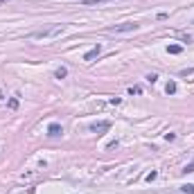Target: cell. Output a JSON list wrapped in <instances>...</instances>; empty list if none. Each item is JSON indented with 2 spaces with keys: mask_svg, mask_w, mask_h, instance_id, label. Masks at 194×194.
Returning a JSON list of instances; mask_svg holds the SVG:
<instances>
[{
  "mask_svg": "<svg viewBox=\"0 0 194 194\" xmlns=\"http://www.w3.org/2000/svg\"><path fill=\"white\" fill-rule=\"evenodd\" d=\"M61 34H66V25H47V27L30 32V39H56Z\"/></svg>",
  "mask_w": 194,
  "mask_h": 194,
  "instance_id": "6da1fadb",
  "label": "cell"
},
{
  "mask_svg": "<svg viewBox=\"0 0 194 194\" xmlns=\"http://www.w3.org/2000/svg\"><path fill=\"white\" fill-rule=\"evenodd\" d=\"M138 23H122V25H115V27H106V34H124V32H136L138 30Z\"/></svg>",
  "mask_w": 194,
  "mask_h": 194,
  "instance_id": "7a4b0ae2",
  "label": "cell"
},
{
  "mask_svg": "<svg viewBox=\"0 0 194 194\" xmlns=\"http://www.w3.org/2000/svg\"><path fill=\"white\" fill-rule=\"evenodd\" d=\"M88 129H90L93 133H97V136H102V133H106L108 129H111V122H108V120H104V122H93Z\"/></svg>",
  "mask_w": 194,
  "mask_h": 194,
  "instance_id": "3957f363",
  "label": "cell"
},
{
  "mask_svg": "<svg viewBox=\"0 0 194 194\" xmlns=\"http://www.w3.org/2000/svg\"><path fill=\"white\" fill-rule=\"evenodd\" d=\"M63 133V127L61 124H56V122H52L50 127H47V136H50V138H59V136H61Z\"/></svg>",
  "mask_w": 194,
  "mask_h": 194,
  "instance_id": "277c9868",
  "label": "cell"
},
{
  "mask_svg": "<svg viewBox=\"0 0 194 194\" xmlns=\"http://www.w3.org/2000/svg\"><path fill=\"white\" fill-rule=\"evenodd\" d=\"M99 54H102V45H95L93 50H88L86 54H84V61H93V59H97Z\"/></svg>",
  "mask_w": 194,
  "mask_h": 194,
  "instance_id": "5b68a950",
  "label": "cell"
},
{
  "mask_svg": "<svg viewBox=\"0 0 194 194\" xmlns=\"http://www.w3.org/2000/svg\"><path fill=\"white\" fill-rule=\"evenodd\" d=\"M54 77H56V79H66V77H68V68H56V72H54Z\"/></svg>",
  "mask_w": 194,
  "mask_h": 194,
  "instance_id": "8992f818",
  "label": "cell"
},
{
  "mask_svg": "<svg viewBox=\"0 0 194 194\" xmlns=\"http://www.w3.org/2000/svg\"><path fill=\"white\" fill-rule=\"evenodd\" d=\"M104 2H108V0H81V5H86V7H95V5H104Z\"/></svg>",
  "mask_w": 194,
  "mask_h": 194,
  "instance_id": "52a82bcc",
  "label": "cell"
},
{
  "mask_svg": "<svg viewBox=\"0 0 194 194\" xmlns=\"http://www.w3.org/2000/svg\"><path fill=\"white\" fill-rule=\"evenodd\" d=\"M167 52H169V54H181V52H183V47H181V45H169Z\"/></svg>",
  "mask_w": 194,
  "mask_h": 194,
  "instance_id": "ba28073f",
  "label": "cell"
},
{
  "mask_svg": "<svg viewBox=\"0 0 194 194\" xmlns=\"http://www.w3.org/2000/svg\"><path fill=\"white\" fill-rule=\"evenodd\" d=\"M165 90H167V95H174V93H176V81H169Z\"/></svg>",
  "mask_w": 194,
  "mask_h": 194,
  "instance_id": "9c48e42d",
  "label": "cell"
},
{
  "mask_svg": "<svg viewBox=\"0 0 194 194\" xmlns=\"http://www.w3.org/2000/svg\"><path fill=\"white\" fill-rule=\"evenodd\" d=\"M181 192H185V194H194V185H183V187H181Z\"/></svg>",
  "mask_w": 194,
  "mask_h": 194,
  "instance_id": "30bf717a",
  "label": "cell"
},
{
  "mask_svg": "<svg viewBox=\"0 0 194 194\" xmlns=\"http://www.w3.org/2000/svg\"><path fill=\"white\" fill-rule=\"evenodd\" d=\"M140 93H142L140 86H131V88H129V95H140Z\"/></svg>",
  "mask_w": 194,
  "mask_h": 194,
  "instance_id": "8fae6325",
  "label": "cell"
},
{
  "mask_svg": "<svg viewBox=\"0 0 194 194\" xmlns=\"http://www.w3.org/2000/svg\"><path fill=\"white\" fill-rule=\"evenodd\" d=\"M192 172H194V160L190 165H185V169H183V174H192Z\"/></svg>",
  "mask_w": 194,
  "mask_h": 194,
  "instance_id": "7c38bea8",
  "label": "cell"
},
{
  "mask_svg": "<svg viewBox=\"0 0 194 194\" xmlns=\"http://www.w3.org/2000/svg\"><path fill=\"white\" fill-rule=\"evenodd\" d=\"M156 79H158V75H156V72H151V75L147 77V81H149V84H153V81H156Z\"/></svg>",
  "mask_w": 194,
  "mask_h": 194,
  "instance_id": "4fadbf2b",
  "label": "cell"
},
{
  "mask_svg": "<svg viewBox=\"0 0 194 194\" xmlns=\"http://www.w3.org/2000/svg\"><path fill=\"white\" fill-rule=\"evenodd\" d=\"M156 176H158V172H151V174H147V181H149V183H151V181L156 178Z\"/></svg>",
  "mask_w": 194,
  "mask_h": 194,
  "instance_id": "5bb4252c",
  "label": "cell"
},
{
  "mask_svg": "<svg viewBox=\"0 0 194 194\" xmlns=\"http://www.w3.org/2000/svg\"><path fill=\"white\" fill-rule=\"evenodd\" d=\"M181 75H183V77H194V70H183Z\"/></svg>",
  "mask_w": 194,
  "mask_h": 194,
  "instance_id": "9a60e30c",
  "label": "cell"
},
{
  "mask_svg": "<svg viewBox=\"0 0 194 194\" xmlns=\"http://www.w3.org/2000/svg\"><path fill=\"white\" fill-rule=\"evenodd\" d=\"M0 2H7V0H0Z\"/></svg>",
  "mask_w": 194,
  "mask_h": 194,
  "instance_id": "2e32d148",
  "label": "cell"
}]
</instances>
